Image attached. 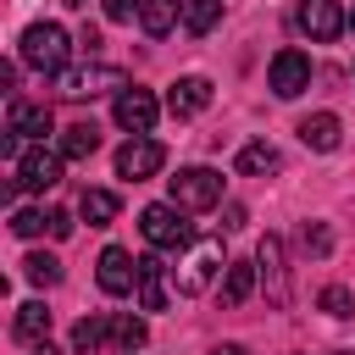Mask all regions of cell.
Returning <instances> with one entry per match:
<instances>
[{"label":"cell","instance_id":"cell-30","mask_svg":"<svg viewBox=\"0 0 355 355\" xmlns=\"http://www.w3.org/2000/svg\"><path fill=\"white\" fill-rule=\"evenodd\" d=\"M100 6H105V17H111V22H133L144 0H100Z\"/></svg>","mask_w":355,"mask_h":355},{"label":"cell","instance_id":"cell-27","mask_svg":"<svg viewBox=\"0 0 355 355\" xmlns=\"http://www.w3.org/2000/svg\"><path fill=\"white\" fill-rule=\"evenodd\" d=\"M44 227H55V211H33V205L11 211V233H17V239H33V233H44Z\"/></svg>","mask_w":355,"mask_h":355},{"label":"cell","instance_id":"cell-20","mask_svg":"<svg viewBox=\"0 0 355 355\" xmlns=\"http://www.w3.org/2000/svg\"><path fill=\"white\" fill-rule=\"evenodd\" d=\"M100 150V128L94 122H72V128H61V155L67 161H89Z\"/></svg>","mask_w":355,"mask_h":355},{"label":"cell","instance_id":"cell-10","mask_svg":"<svg viewBox=\"0 0 355 355\" xmlns=\"http://www.w3.org/2000/svg\"><path fill=\"white\" fill-rule=\"evenodd\" d=\"M111 116H116V128H122V133H133V139H139V133H150V128H155L161 100H155L150 89H139V83H133V89H122V94H116Z\"/></svg>","mask_w":355,"mask_h":355},{"label":"cell","instance_id":"cell-15","mask_svg":"<svg viewBox=\"0 0 355 355\" xmlns=\"http://www.w3.org/2000/svg\"><path fill=\"white\" fill-rule=\"evenodd\" d=\"M139 305L144 311H166V261H161V250H150V255H139Z\"/></svg>","mask_w":355,"mask_h":355},{"label":"cell","instance_id":"cell-8","mask_svg":"<svg viewBox=\"0 0 355 355\" xmlns=\"http://www.w3.org/2000/svg\"><path fill=\"white\" fill-rule=\"evenodd\" d=\"M44 133H55L50 105L11 100V116H6V139H0V150H6V155H17V144H22V139H44Z\"/></svg>","mask_w":355,"mask_h":355},{"label":"cell","instance_id":"cell-23","mask_svg":"<svg viewBox=\"0 0 355 355\" xmlns=\"http://www.w3.org/2000/svg\"><path fill=\"white\" fill-rule=\"evenodd\" d=\"M239 172H244V178H266V172H277V150H272L266 139L244 144V150H239Z\"/></svg>","mask_w":355,"mask_h":355},{"label":"cell","instance_id":"cell-31","mask_svg":"<svg viewBox=\"0 0 355 355\" xmlns=\"http://www.w3.org/2000/svg\"><path fill=\"white\" fill-rule=\"evenodd\" d=\"M211 355H250V349H244V344H216Z\"/></svg>","mask_w":355,"mask_h":355},{"label":"cell","instance_id":"cell-32","mask_svg":"<svg viewBox=\"0 0 355 355\" xmlns=\"http://www.w3.org/2000/svg\"><path fill=\"white\" fill-rule=\"evenodd\" d=\"M349 28H355V11H349Z\"/></svg>","mask_w":355,"mask_h":355},{"label":"cell","instance_id":"cell-28","mask_svg":"<svg viewBox=\"0 0 355 355\" xmlns=\"http://www.w3.org/2000/svg\"><path fill=\"white\" fill-rule=\"evenodd\" d=\"M327 316H355V294L344 288V283H333V288H322V300H316Z\"/></svg>","mask_w":355,"mask_h":355},{"label":"cell","instance_id":"cell-24","mask_svg":"<svg viewBox=\"0 0 355 355\" xmlns=\"http://www.w3.org/2000/svg\"><path fill=\"white\" fill-rule=\"evenodd\" d=\"M72 349H78V355L105 349V311H100V316H83V322L72 327Z\"/></svg>","mask_w":355,"mask_h":355},{"label":"cell","instance_id":"cell-11","mask_svg":"<svg viewBox=\"0 0 355 355\" xmlns=\"http://www.w3.org/2000/svg\"><path fill=\"white\" fill-rule=\"evenodd\" d=\"M17 183L22 189H55L61 183V150H44V144L22 150L17 155Z\"/></svg>","mask_w":355,"mask_h":355},{"label":"cell","instance_id":"cell-17","mask_svg":"<svg viewBox=\"0 0 355 355\" xmlns=\"http://www.w3.org/2000/svg\"><path fill=\"white\" fill-rule=\"evenodd\" d=\"M255 283H261L255 261H227V272H222V305H244L255 294Z\"/></svg>","mask_w":355,"mask_h":355},{"label":"cell","instance_id":"cell-3","mask_svg":"<svg viewBox=\"0 0 355 355\" xmlns=\"http://www.w3.org/2000/svg\"><path fill=\"white\" fill-rule=\"evenodd\" d=\"M122 94V89H133L128 83V72L122 67H100V61H89V67H67L61 78H55V94L61 100H94V94Z\"/></svg>","mask_w":355,"mask_h":355},{"label":"cell","instance_id":"cell-14","mask_svg":"<svg viewBox=\"0 0 355 355\" xmlns=\"http://www.w3.org/2000/svg\"><path fill=\"white\" fill-rule=\"evenodd\" d=\"M255 266H261V277H266V294L283 305V300H288V266H283V239H277V233H266V239H261Z\"/></svg>","mask_w":355,"mask_h":355},{"label":"cell","instance_id":"cell-4","mask_svg":"<svg viewBox=\"0 0 355 355\" xmlns=\"http://www.w3.org/2000/svg\"><path fill=\"white\" fill-rule=\"evenodd\" d=\"M222 200V172H211V166H183L178 178H172V205L189 216V211H211Z\"/></svg>","mask_w":355,"mask_h":355},{"label":"cell","instance_id":"cell-18","mask_svg":"<svg viewBox=\"0 0 355 355\" xmlns=\"http://www.w3.org/2000/svg\"><path fill=\"white\" fill-rule=\"evenodd\" d=\"M183 6H189V0H144V6H139V28H144L150 39H161V33H172V28L183 22Z\"/></svg>","mask_w":355,"mask_h":355},{"label":"cell","instance_id":"cell-33","mask_svg":"<svg viewBox=\"0 0 355 355\" xmlns=\"http://www.w3.org/2000/svg\"><path fill=\"white\" fill-rule=\"evenodd\" d=\"M338 355H355V349H338Z\"/></svg>","mask_w":355,"mask_h":355},{"label":"cell","instance_id":"cell-22","mask_svg":"<svg viewBox=\"0 0 355 355\" xmlns=\"http://www.w3.org/2000/svg\"><path fill=\"white\" fill-rule=\"evenodd\" d=\"M105 344H116V349H139V344H144V322L128 316V311H105Z\"/></svg>","mask_w":355,"mask_h":355},{"label":"cell","instance_id":"cell-29","mask_svg":"<svg viewBox=\"0 0 355 355\" xmlns=\"http://www.w3.org/2000/svg\"><path fill=\"white\" fill-rule=\"evenodd\" d=\"M300 250H305V255H327V250H333V233H327L322 222H305V227H300Z\"/></svg>","mask_w":355,"mask_h":355},{"label":"cell","instance_id":"cell-21","mask_svg":"<svg viewBox=\"0 0 355 355\" xmlns=\"http://www.w3.org/2000/svg\"><path fill=\"white\" fill-rule=\"evenodd\" d=\"M116 194L111 189H83V200H78V216L89 222V227H105V222H116Z\"/></svg>","mask_w":355,"mask_h":355},{"label":"cell","instance_id":"cell-2","mask_svg":"<svg viewBox=\"0 0 355 355\" xmlns=\"http://www.w3.org/2000/svg\"><path fill=\"white\" fill-rule=\"evenodd\" d=\"M139 233H144V244H150V250H161V255H166V250H189V244H194V227L183 222V211H178L172 200L144 205V211H139Z\"/></svg>","mask_w":355,"mask_h":355},{"label":"cell","instance_id":"cell-13","mask_svg":"<svg viewBox=\"0 0 355 355\" xmlns=\"http://www.w3.org/2000/svg\"><path fill=\"white\" fill-rule=\"evenodd\" d=\"M211 105V78H200V72H189V78H178L172 89H166V111L183 122V116H200Z\"/></svg>","mask_w":355,"mask_h":355},{"label":"cell","instance_id":"cell-19","mask_svg":"<svg viewBox=\"0 0 355 355\" xmlns=\"http://www.w3.org/2000/svg\"><path fill=\"white\" fill-rule=\"evenodd\" d=\"M338 139H344V128H338L333 111H316V116L300 122V144L305 150H338Z\"/></svg>","mask_w":355,"mask_h":355},{"label":"cell","instance_id":"cell-6","mask_svg":"<svg viewBox=\"0 0 355 355\" xmlns=\"http://www.w3.org/2000/svg\"><path fill=\"white\" fill-rule=\"evenodd\" d=\"M294 28H300L305 39H316V44H333V39L349 28V11H344L338 0H300Z\"/></svg>","mask_w":355,"mask_h":355},{"label":"cell","instance_id":"cell-1","mask_svg":"<svg viewBox=\"0 0 355 355\" xmlns=\"http://www.w3.org/2000/svg\"><path fill=\"white\" fill-rule=\"evenodd\" d=\"M67 28L61 22H28L22 28V67H33V72H50V78H61L67 72Z\"/></svg>","mask_w":355,"mask_h":355},{"label":"cell","instance_id":"cell-5","mask_svg":"<svg viewBox=\"0 0 355 355\" xmlns=\"http://www.w3.org/2000/svg\"><path fill=\"white\" fill-rule=\"evenodd\" d=\"M222 266H227V261H222V244H216V239H194L189 255L178 261V294H205Z\"/></svg>","mask_w":355,"mask_h":355},{"label":"cell","instance_id":"cell-26","mask_svg":"<svg viewBox=\"0 0 355 355\" xmlns=\"http://www.w3.org/2000/svg\"><path fill=\"white\" fill-rule=\"evenodd\" d=\"M22 277H28L33 288H55V283H61V261H55V255H28V261H22Z\"/></svg>","mask_w":355,"mask_h":355},{"label":"cell","instance_id":"cell-12","mask_svg":"<svg viewBox=\"0 0 355 355\" xmlns=\"http://www.w3.org/2000/svg\"><path fill=\"white\" fill-rule=\"evenodd\" d=\"M94 277H100V288L105 294H133L139 288V261L128 255V250H100V266H94Z\"/></svg>","mask_w":355,"mask_h":355},{"label":"cell","instance_id":"cell-9","mask_svg":"<svg viewBox=\"0 0 355 355\" xmlns=\"http://www.w3.org/2000/svg\"><path fill=\"white\" fill-rule=\"evenodd\" d=\"M166 166V150H161V139H150V133H139V139H128L122 150H116V178H128V183H144V178H155Z\"/></svg>","mask_w":355,"mask_h":355},{"label":"cell","instance_id":"cell-25","mask_svg":"<svg viewBox=\"0 0 355 355\" xmlns=\"http://www.w3.org/2000/svg\"><path fill=\"white\" fill-rule=\"evenodd\" d=\"M216 22H222V0H189L183 6V28L189 33H211Z\"/></svg>","mask_w":355,"mask_h":355},{"label":"cell","instance_id":"cell-7","mask_svg":"<svg viewBox=\"0 0 355 355\" xmlns=\"http://www.w3.org/2000/svg\"><path fill=\"white\" fill-rule=\"evenodd\" d=\"M266 89H272L277 100L305 94V89H311V55H305V50H277L272 67H266Z\"/></svg>","mask_w":355,"mask_h":355},{"label":"cell","instance_id":"cell-16","mask_svg":"<svg viewBox=\"0 0 355 355\" xmlns=\"http://www.w3.org/2000/svg\"><path fill=\"white\" fill-rule=\"evenodd\" d=\"M11 333H17V344H50V311H44V300H28V305H17V316H11Z\"/></svg>","mask_w":355,"mask_h":355}]
</instances>
